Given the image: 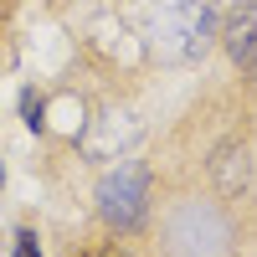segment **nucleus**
I'll return each mask as SVG.
<instances>
[{
	"mask_svg": "<svg viewBox=\"0 0 257 257\" xmlns=\"http://www.w3.org/2000/svg\"><path fill=\"white\" fill-rule=\"evenodd\" d=\"M11 257H41V247H36V231H16V252Z\"/></svg>",
	"mask_w": 257,
	"mask_h": 257,
	"instance_id": "nucleus-4",
	"label": "nucleus"
},
{
	"mask_svg": "<svg viewBox=\"0 0 257 257\" xmlns=\"http://www.w3.org/2000/svg\"><path fill=\"white\" fill-rule=\"evenodd\" d=\"M216 36V0H144V41L160 62H196Z\"/></svg>",
	"mask_w": 257,
	"mask_h": 257,
	"instance_id": "nucleus-1",
	"label": "nucleus"
},
{
	"mask_svg": "<svg viewBox=\"0 0 257 257\" xmlns=\"http://www.w3.org/2000/svg\"><path fill=\"white\" fill-rule=\"evenodd\" d=\"M221 41H226V57L237 62L242 72H257V0H237V6H231Z\"/></svg>",
	"mask_w": 257,
	"mask_h": 257,
	"instance_id": "nucleus-3",
	"label": "nucleus"
},
{
	"mask_svg": "<svg viewBox=\"0 0 257 257\" xmlns=\"http://www.w3.org/2000/svg\"><path fill=\"white\" fill-rule=\"evenodd\" d=\"M144 206H149L144 165H118V170H108V175L98 180V216L113 231H134L144 221Z\"/></svg>",
	"mask_w": 257,
	"mask_h": 257,
	"instance_id": "nucleus-2",
	"label": "nucleus"
},
{
	"mask_svg": "<svg viewBox=\"0 0 257 257\" xmlns=\"http://www.w3.org/2000/svg\"><path fill=\"white\" fill-rule=\"evenodd\" d=\"M21 108H26V123H31V128H41V98H36V93L21 98Z\"/></svg>",
	"mask_w": 257,
	"mask_h": 257,
	"instance_id": "nucleus-5",
	"label": "nucleus"
}]
</instances>
